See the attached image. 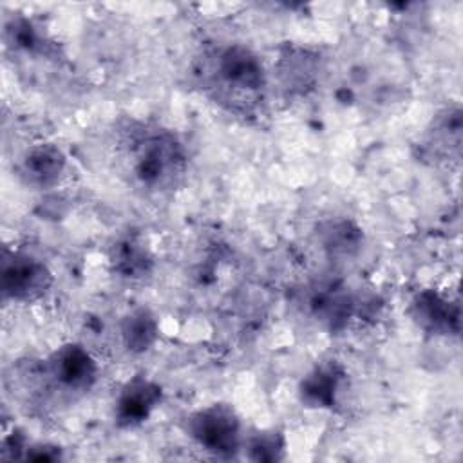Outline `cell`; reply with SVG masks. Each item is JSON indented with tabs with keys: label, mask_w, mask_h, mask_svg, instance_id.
<instances>
[{
	"label": "cell",
	"mask_w": 463,
	"mask_h": 463,
	"mask_svg": "<svg viewBox=\"0 0 463 463\" xmlns=\"http://www.w3.org/2000/svg\"><path fill=\"white\" fill-rule=\"evenodd\" d=\"M121 145L127 170L139 188L163 194L183 183L188 152L174 130L134 121L125 128Z\"/></svg>",
	"instance_id": "1"
},
{
	"label": "cell",
	"mask_w": 463,
	"mask_h": 463,
	"mask_svg": "<svg viewBox=\"0 0 463 463\" xmlns=\"http://www.w3.org/2000/svg\"><path fill=\"white\" fill-rule=\"evenodd\" d=\"M197 69L201 85L237 114H251L264 101L268 76L260 58L242 43L217 45L206 51Z\"/></svg>",
	"instance_id": "2"
},
{
	"label": "cell",
	"mask_w": 463,
	"mask_h": 463,
	"mask_svg": "<svg viewBox=\"0 0 463 463\" xmlns=\"http://www.w3.org/2000/svg\"><path fill=\"white\" fill-rule=\"evenodd\" d=\"M186 434L208 454L215 458H235L242 449L241 418L230 403L217 402L188 414Z\"/></svg>",
	"instance_id": "3"
},
{
	"label": "cell",
	"mask_w": 463,
	"mask_h": 463,
	"mask_svg": "<svg viewBox=\"0 0 463 463\" xmlns=\"http://www.w3.org/2000/svg\"><path fill=\"white\" fill-rule=\"evenodd\" d=\"M52 284L54 275L42 259L20 250L2 251L0 291L4 300L36 302L49 293Z\"/></svg>",
	"instance_id": "4"
},
{
	"label": "cell",
	"mask_w": 463,
	"mask_h": 463,
	"mask_svg": "<svg viewBox=\"0 0 463 463\" xmlns=\"http://www.w3.org/2000/svg\"><path fill=\"white\" fill-rule=\"evenodd\" d=\"M45 373L60 391L83 394L94 387L99 367L92 353L83 344L65 342L47 356Z\"/></svg>",
	"instance_id": "5"
},
{
	"label": "cell",
	"mask_w": 463,
	"mask_h": 463,
	"mask_svg": "<svg viewBox=\"0 0 463 463\" xmlns=\"http://www.w3.org/2000/svg\"><path fill=\"white\" fill-rule=\"evenodd\" d=\"M163 402V387L145 374L128 378L114 403V421L119 429H134L145 423Z\"/></svg>",
	"instance_id": "6"
},
{
	"label": "cell",
	"mask_w": 463,
	"mask_h": 463,
	"mask_svg": "<svg viewBox=\"0 0 463 463\" xmlns=\"http://www.w3.org/2000/svg\"><path fill=\"white\" fill-rule=\"evenodd\" d=\"M409 315L412 322L425 333L436 336H458L461 313L459 304L436 289L418 291L411 304Z\"/></svg>",
	"instance_id": "7"
},
{
	"label": "cell",
	"mask_w": 463,
	"mask_h": 463,
	"mask_svg": "<svg viewBox=\"0 0 463 463\" xmlns=\"http://www.w3.org/2000/svg\"><path fill=\"white\" fill-rule=\"evenodd\" d=\"M67 168V156L56 143L31 145L20 157V179L36 190H47L60 183Z\"/></svg>",
	"instance_id": "8"
},
{
	"label": "cell",
	"mask_w": 463,
	"mask_h": 463,
	"mask_svg": "<svg viewBox=\"0 0 463 463\" xmlns=\"http://www.w3.org/2000/svg\"><path fill=\"white\" fill-rule=\"evenodd\" d=\"M345 371L336 360L317 364L298 383V400L307 409H333Z\"/></svg>",
	"instance_id": "9"
},
{
	"label": "cell",
	"mask_w": 463,
	"mask_h": 463,
	"mask_svg": "<svg viewBox=\"0 0 463 463\" xmlns=\"http://www.w3.org/2000/svg\"><path fill=\"white\" fill-rule=\"evenodd\" d=\"M112 273L127 280H143L152 275L156 260L152 251L137 239L125 237L112 244L109 253Z\"/></svg>",
	"instance_id": "10"
},
{
	"label": "cell",
	"mask_w": 463,
	"mask_h": 463,
	"mask_svg": "<svg viewBox=\"0 0 463 463\" xmlns=\"http://www.w3.org/2000/svg\"><path fill=\"white\" fill-rule=\"evenodd\" d=\"M119 336L125 351L143 354L159 340V320L146 306H137L127 311L119 320Z\"/></svg>",
	"instance_id": "11"
},
{
	"label": "cell",
	"mask_w": 463,
	"mask_h": 463,
	"mask_svg": "<svg viewBox=\"0 0 463 463\" xmlns=\"http://www.w3.org/2000/svg\"><path fill=\"white\" fill-rule=\"evenodd\" d=\"M356 300L342 288H327L311 298L313 315L331 331H340L356 313Z\"/></svg>",
	"instance_id": "12"
},
{
	"label": "cell",
	"mask_w": 463,
	"mask_h": 463,
	"mask_svg": "<svg viewBox=\"0 0 463 463\" xmlns=\"http://www.w3.org/2000/svg\"><path fill=\"white\" fill-rule=\"evenodd\" d=\"M318 241L331 255H353L364 242V233L356 222L345 217L327 219L318 224Z\"/></svg>",
	"instance_id": "13"
},
{
	"label": "cell",
	"mask_w": 463,
	"mask_h": 463,
	"mask_svg": "<svg viewBox=\"0 0 463 463\" xmlns=\"http://www.w3.org/2000/svg\"><path fill=\"white\" fill-rule=\"evenodd\" d=\"M279 76L286 89L306 92L317 78V60L309 52L288 51L279 61Z\"/></svg>",
	"instance_id": "14"
},
{
	"label": "cell",
	"mask_w": 463,
	"mask_h": 463,
	"mask_svg": "<svg viewBox=\"0 0 463 463\" xmlns=\"http://www.w3.org/2000/svg\"><path fill=\"white\" fill-rule=\"evenodd\" d=\"M246 458L251 461L275 463L286 458V436L280 430H255L242 441Z\"/></svg>",
	"instance_id": "15"
},
{
	"label": "cell",
	"mask_w": 463,
	"mask_h": 463,
	"mask_svg": "<svg viewBox=\"0 0 463 463\" xmlns=\"http://www.w3.org/2000/svg\"><path fill=\"white\" fill-rule=\"evenodd\" d=\"M63 458V450L52 443H31L27 445L24 459L29 461H60Z\"/></svg>",
	"instance_id": "16"
},
{
	"label": "cell",
	"mask_w": 463,
	"mask_h": 463,
	"mask_svg": "<svg viewBox=\"0 0 463 463\" xmlns=\"http://www.w3.org/2000/svg\"><path fill=\"white\" fill-rule=\"evenodd\" d=\"M27 438L20 430H13L11 436H5L2 441V458L5 459H24L27 450Z\"/></svg>",
	"instance_id": "17"
}]
</instances>
